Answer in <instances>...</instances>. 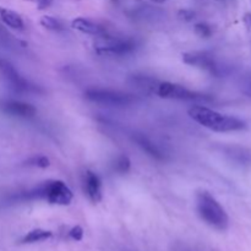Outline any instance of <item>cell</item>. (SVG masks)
Masks as SVG:
<instances>
[{
    "label": "cell",
    "instance_id": "cell-5",
    "mask_svg": "<svg viewBox=\"0 0 251 251\" xmlns=\"http://www.w3.org/2000/svg\"><path fill=\"white\" fill-rule=\"evenodd\" d=\"M156 95L161 98H166V100H210L211 98L208 96L202 95V93L194 92V91L188 90L184 86L178 85V83L168 82H159L157 86Z\"/></svg>",
    "mask_w": 251,
    "mask_h": 251
},
{
    "label": "cell",
    "instance_id": "cell-22",
    "mask_svg": "<svg viewBox=\"0 0 251 251\" xmlns=\"http://www.w3.org/2000/svg\"><path fill=\"white\" fill-rule=\"evenodd\" d=\"M69 237L73 240H75V242H80L83 238V229L80 226H75V227H73L69 230Z\"/></svg>",
    "mask_w": 251,
    "mask_h": 251
},
{
    "label": "cell",
    "instance_id": "cell-12",
    "mask_svg": "<svg viewBox=\"0 0 251 251\" xmlns=\"http://www.w3.org/2000/svg\"><path fill=\"white\" fill-rule=\"evenodd\" d=\"M71 27L77 31L82 32V33L91 34V36L103 37L107 34V29L100 25L96 24V22L91 21V20L85 19V17H77L71 22Z\"/></svg>",
    "mask_w": 251,
    "mask_h": 251
},
{
    "label": "cell",
    "instance_id": "cell-21",
    "mask_svg": "<svg viewBox=\"0 0 251 251\" xmlns=\"http://www.w3.org/2000/svg\"><path fill=\"white\" fill-rule=\"evenodd\" d=\"M195 16H196L195 11H193V10H190V9H181V10H179V12H178L179 19L183 20V21H186V22L193 21V20L195 19Z\"/></svg>",
    "mask_w": 251,
    "mask_h": 251
},
{
    "label": "cell",
    "instance_id": "cell-17",
    "mask_svg": "<svg viewBox=\"0 0 251 251\" xmlns=\"http://www.w3.org/2000/svg\"><path fill=\"white\" fill-rule=\"evenodd\" d=\"M41 25L44 27V28L49 29V31L60 32L65 28L63 25V22H61L60 20L55 19V17H53V16H48V15H46V16L42 17Z\"/></svg>",
    "mask_w": 251,
    "mask_h": 251
},
{
    "label": "cell",
    "instance_id": "cell-3",
    "mask_svg": "<svg viewBox=\"0 0 251 251\" xmlns=\"http://www.w3.org/2000/svg\"><path fill=\"white\" fill-rule=\"evenodd\" d=\"M196 206L201 220L218 230H226L229 226V218L221 203L207 191H200L196 195Z\"/></svg>",
    "mask_w": 251,
    "mask_h": 251
},
{
    "label": "cell",
    "instance_id": "cell-11",
    "mask_svg": "<svg viewBox=\"0 0 251 251\" xmlns=\"http://www.w3.org/2000/svg\"><path fill=\"white\" fill-rule=\"evenodd\" d=\"M132 140H134L135 144L145 152V153L149 154L150 157L154 159H158V161H163L164 159V153L162 152L161 147L158 145L154 144L149 136H146L145 134H140V132H135L132 135Z\"/></svg>",
    "mask_w": 251,
    "mask_h": 251
},
{
    "label": "cell",
    "instance_id": "cell-10",
    "mask_svg": "<svg viewBox=\"0 0 251 251\" xmlns=\"http://www.w3.org/2000/svg\"><path fill=\"white\" fill-rule=\"evenodd\" d=\"M0 108L6 114L19 118H32L37 113V109L33 105L21 100H5L1 103Z\"/></svg>",
    "mask_w": 251,
    "mask_h": 251
},
{
    "label": "cell",
    "instance_id": "cell-14",
    "mask_svg": "<svg viewBox=\"0 0 251 251\" xmlns=\"http://www.w3.org/2000/svg\"><path fill=\"white\" fill-rule=\"evenodd\" d=\"M0 19H1V21L4 22L6 26L11 27V28L19 29V31L25 29V22L24 20H22L21 15L17 14L14 10L0 6Z\"/></svg>",
    "mask_w": 251,
    "mask_h": 251
},
{
    "label": "cell",
    "instance_id": "cell-24",
    "mask_svg": "<svg viewBox=\"0 0 251 251\" xmlns=\"http://www.w3.org/2000/svg\"><path fill=\"white\" fill-rule=\"evenodd\" d=\"M243 92L251 97V77L247 78V80L244 81V83H243Z\"/></svg>",
    "mask_w": 251,
    "mask_h": 251
},
{
    "label": "cell",
    "instance_id": "cell-18",
    "mask_svg": "<svg viewBox=\"0 0 251 251\" xmlns=\"http://www.w3.org/2000/svg\"><path fill=\"white\" fill-rule=\"evenodd\" d=\"M130 167H131V161L127 156L125 154H120L115 158L114 163H113V169H114L117 173L119 174H125L130 171Z\"/></svg>",
    "mask_w": 251,
    "mask_h": 251
},
{
    "label": "cell",
    "instance_id": "cell-7",
    "mask_svg": "<svg viewBox=\"0 0 251 251\" xmlns=\"http://www.w3.org/2000/svg\"><path fill=\"white\" fill-rule=\"evenodd\" d=\"M102 43L97 44L96 50L100 54H108V55H126L132 53L137 48L136 41L132 38H115L108 34L100 37Z\"/></svg>",
    "mask_w": 251,
    "mask_h": 251
},
{
    "label": "cell",
    "instance_id": "cell-15",
    "mask_svg": "<svg viewBox=\"0 0 251 251\" xmlns=\"http://www.w3.org/2000/svg\"><path fill=\"white\" fill-rule=\"evenodd\" d=\"M225 153L229 157L230 161L239 166H248L251 163V152L243 147H226Z\"/></svg>",
    "mask_w": 251,
    "mask_h": 251
},
{
    "label": "cell",
    "instance_id": "cell-2",
    "mask_svg": "<svg viewBox=\"0 0 251 251\" xmlns=\"http://www.w3.org/2000/svg\"><path fill=\"white\" fill-rule=\"evenodd\" d=\"M22 200H44L51 205H70L73 191L61 180H48L21 195Z\"/></svg>",
    "mask_w": 251,
    "mask_h": 251
},
{
    "label": "cell",
    "instance_id": "cell-8",
    "mask_svg": "<svg viewBox=\"0 0 251 251\" xmlns=\"http://www.w3.org/2000/svg\"><path fill=\"white\" fill-rule=\"evenodd\" d=\"M0 74L17 92H38V88L22 77L10 61L1 58H0Z\"/></svg>",
    "mask_w": 251,
    "mask_h": 251
},
{
    "label": "cell",
    "instance_id": "cell-25",
    "mask_svg": "<svg viewBox=\"0 0 251 251\" xmlns=\"http://www.w3.org/2000/svg\"><path fill=\"white\" fill-rule=\"evenodd\" d=\"M244 24L248 28H251V12H248L244 16Z\"/></svg>",
    "mask_w": 251,
    "mask_h": 251
},
{
    "label": "cell",
    "instance_id": "cell-1",
    "mask_svg": "<svg viewBox=\"0 0 251 251\" xmlns=\"http://www.w3.org/2000/svg\"><path fill=\"white\" fill-rule=\"evenodd\" d=\"M188 114L196 123L216 132H230L247 129V123L242 119L221 114L203 105H193L188 110Z\"/></svg>",
    "mask_w": 251,
    "mask_h": 251
},
{
    "label": "cell",
    "instance_id": "cell-26",
    "mask_svg": "<svg viewBox=\"0 0 251 251\" xmlns=\"http://www.w3.org/2000/svg\"><path fill=\"white\" fill-rule=\"evenodd\" d=\"M147 1L156 2V4H162V2H164V1H166V0H147Z\"/></svg>",
    "mask_w": 251,
    "mask_h": 251
},
{
    "label": "cell",
    "instance_id": "cell-9",
    "mask_svg": "<svg viewBox=\"0 0 251 251\" xmlns=\"http://www.w3.org/2000/svg\"><path fill=\"white\" fill-rule=\"evenodd\" d=\"M83 191L91 202L98 203L102 201V181L95 172L86 171L83 174Z\"/></svg>",
    "mask_w": 251,
    "mask_h": 251
},
{
    "label": "cell",
    "instance_id": "cell-20",
    "mask_svg": "<svg viewBox=\"0 0 251 251\" xmlns=\"http://www.w3.org/2000/svg\"><path fill=\"white\" fill-rule=\"evenodd\" d=\"M26 163L27 166L38 167V168H43V169L48 168V167L50 166V161H49V158L47 156H43V154L32 157V158H29Z\"/></svg>",
    "mask_w": 251,
    "mask_h": 251
},
{
    "label": "cell",
    "instance_id": "cell-6",
    "mask_svg": "<svg viewBox=\"0 0 251 251\" xmlns=\"http://www.w3.org/2000/svg\"><path fill=\"white\" fill-rule=\"evenodd\" d=\"M184 63L190 66L205 70L210 73L211 75L220 77L226 74V68L218 64L213 55L208 51H189L183 54Z\"/></svg>",
    "mask_w": 251,
    "mask_h": 251
},
{
    "label": "cell",
    "instance_id": "cell-23",
    "mask_svg": "<svg viewBox=\"0 0 251 251\" xmlns=\"http://www.w3.org/2000/svg\"><path fill=\"white\" fill-rule=\"evenodd\" d=\"M29 1H34L37 4V6H38V9L43 10V9H47L48 6H50L53 0H29Z\"/></svg>",
    "mask_w": 251,
    "mask_h": 251
},
{
    "label": "cell",
    "instance_id": "cell-27",
    "mask_svg": "<svg viewBox=\"0 0 251 251\" xmlns=\"http://www.w3.org/2000/svg\"><path fill=\"white\" fill-rule=\"evenodd\" d=\"M112 1L113 2H118V1H119V0H112Z\"/></svg>",
    "mask_w": 251,
    "mask_h": 251
},
{
    "label": "cell",
    "instance_id": "cell-28",
    "mask_svg": "<svg viewBox=\"0 0 251 251\" xmlns=\"http://www.w3.org/2000/svg\"><path fill=\"white\" fill-rule=\"evenodd\" d=\"M217 1H225V0H217Z\"/></svg>",
    "mask_w": 251,
    "mask_h": 251
},
{
    "label": "cell",
    "instance_id": "cell-16",
    "mask_svg": "<svg viewBox=\"0 0 251 251\" xmlns=\"http://www.w3.org/2000/svg\"><path fill=\"white\" fill-rule=\"evenodd\" d=\"M51 237H53V233H51L50 230L37 228V229H33L31 230V232L27 233V234L21 239V243L22 244H33V243H39L50 239Z\"/></svg>",
    "mask_w": 251,
    "mask_h": 251
},
{
    "label": "cell",
    "instance_id": "cell-13",
    "mask_svg": "<svg viewBox=\"0 0 251 251\" xmlns=\"http://www.w3.org/2000/svg\"><path fill=\"white\" fill-rule=\"evenodd\" d=\"M161 81L156 80L154 77H151V76H147V75H134L131 76V83L140 90L141 92L147 93H156L157 90V86Z\"/></svg>",
    "mask_w": 251,
    "mask_h": 251
},
{
    "label": "cell",
    "instance_id": "cell-4",
    "mask_svg": "<svg viewBox=\"0 0 251 251\" xmlns=\"http://www.w3.org/2000/svg\"><path fill=\"white\" fill-rule=\"evenodd\" d=\"M85 97L90 102L108 107H126L136 102V97L134 95L108 88H90L85 92Z\"/></svg>",
    "mask_w": 251,
    "mask_h": 251
},
{
    "label": "cell",
    "instance_id": "cell-19",
    "mask_svg": "<svg viewBox=\"0 0 251 251\" xmlns=\"http://www.w3.org/2000/svg\"><path fill=\"white\" fill-rule=\"evenodd\" d=\"M194 31H195V33L198 34L199 37H201V38H210L213 33L212 26L206 24V22H199V24H196L195 26H194Z\"/></svg>",
    "mask_w": 251,
    "mask_h": 251
}]
</instances>
